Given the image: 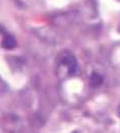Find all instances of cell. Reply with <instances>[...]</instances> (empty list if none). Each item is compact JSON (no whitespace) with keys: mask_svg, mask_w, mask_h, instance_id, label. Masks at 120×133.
I'll list each match as a JSON object with an SVG mask.
<instances>
[{"mask_svg":"<svg viewBox=\"0 0 120 133\" xmlns=\"http://www.w3.org/2000/svg\"><path fill=\"white\" fill-rule=\"evenodd\" d=\"M118 114H119V116H120V105H119V107H118Z\"/></svg>","mask_w":120,"mask_h":133,"instance_id":"obj_5","label":"cell"},{"mask_svg":"<svg viewBox=\"0 0 120 133\" xmlns=\"http://www.w3.org/2000/svg\"><path fill=\"white\" fill-rule=\"evenodd\" d=\"M16 41L12 36H5L3 41H2V47L5 49H12L13 47H15Z\"/></svg>","mask_w":120,"mask_h":133,"instance_id":"obj_2","label":"cell"},{"mask_svg":"<svg viewBox=\"0 0 120 133\" xmlns=\"http://www.w3.org/2000/svg\"><path fill=\"white\" fill-rule=\"evenodd\" d=\"M102 81H103V78L100 74L96 73V72L92 73V75L90 77V83L92 87H98L102 83Z\"/></svg>","mask_w":120,"mask_h":133,"instance_id":"obj_3","label":"cell"},{"mask_svg":"<svg viewBox=\"0 0 120 133\" xmlns=\"http://www.w3.org/2000/svg\"><path fill=\"white\" fill-rule=\"evenodd\" d=\"M64 68L68 75L73 76L78 71V62L74 55L69 52H64L60 59V68Z\"/></svg>","mask_w":120,"mask_h":133,"instance_id":"obj_1","label":"cell"},{"mask_svg":"<svg viewBox=\"0 0 120 133\" xmlns=\"http://www.w3.org/2000/svg\"><path fill=\"white\" fill-rule=\"evenodd\" d=\"M72 133H82V132H80V131H78V130H75V131H73Z\"/></svg>","mask_w":120,"mask_h":133,"instance_id":"obj_4","label":"cell"}]
</instances>
